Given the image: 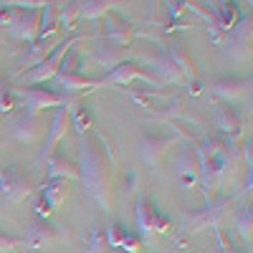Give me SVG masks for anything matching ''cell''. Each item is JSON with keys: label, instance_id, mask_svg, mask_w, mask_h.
<instances>
[{"label": "cell", "instance_id": "cell-30", "mask_svg": "<svg viewBox=\"0 0 253 253\" xmlns=\"http://www.w3.org/2000/svg\"><path fill=\"white\" fill-rule=\"evenodd\" d=\"M15 107V101H13V94L8 91V94H3L0 91V112H10Z\"/></svg>", "mask_w": 253, "mask_h": 253}, {"label": "cell", "instance_id": "cell-6", "mask_svg": "<svg viewBox=\"0 0 253 253\" xmlns=\"http://www.w3.org/2000/svg\"><path fill=\"white\" fill-rule=\"evenodd\" d=\"M137 228H139L142 236H157V233H165V230L170 228V220H167L152 203H147L142 198L137 203Z\"/></svg>", "mask_w": 253, "mask_h": 253}, {"label": "cell", "instance_id": "cell-5", "mask_svg": "<svg viewBox=\"0 0 253 253\" xmlns=\"http://www.w3.org/2000/svg\"><path fill=\"white\" fill-rule=\"evenodd\" d=\"M31 195L28 180L20 175L13 165L0 167V198H5L8 203H20Z\"/></svg>", "mask_w": 253, "mask_h": 253}, {"label": "cell", "instance_id": "cell-16", "mask_svg": "<svg viewBox=\"0 0 253 253\" xmlns=\"http://www.w3.org/2000/svg\"><path fill=\"white\" fill-rule=\"evenodd\" d=\"M46 175L48 180H76L79 177V167L74 162H69L66 157H58V155H51L48 157V165H46Z\"/></svg>", "mask_w": 253, "mask_h": 253}, {"label": "cell", "instance_id": "cell-21", "mask_svg": "<svg viewBox=\"0 0 253 253\" xmlns=\"http://www.w3.org/2000/svg\"><path fill=\"white\" fill-rule=\"evenodd\" d=\"M104 33H107V41L112 46H129V41H132V28L126 26V23H119V20H107V28H104Z\"/></svg>", "mask_w": 253, "mask_h": 253}, {"label": "cell", "instance_id": "cell-27", "mask_svg": "<svg viewBox=\"0 0 253 253\" xmlns=\"http://www.w3.org/2000/svg\"><path fill=\"white\" fill-rule=\"evenodd\" d=\"M76 18H79V3H69V5H66V10L61 13V28L74 31Z\"/></svg>", "mask_w": 253, "mask_h": 253}, {"label": "cell", "instance_id": "cell-13", "mask_svg": "<svg viewBox=\"0 0 253 253\" xmlns=\"http://www.w3.org/2000/svg\"><path fill=\"white\" fill-rule=\"evenodd\" d=\"M63 238H66V236H63L58 228H51V225H33L28 233H26L23 243L31 246L33 251H38V248H46V246H51V243H58V241H63Z\"/></svg>", "mask_w": 253, "mask_h": 253}, {"label": "cell", "instance_id": "cell-29", "mask_svg": "<svg viewBox=\"0 0 253 253\" xmlns=\"http://www.w3.org/2000/svg\"><path fill=\"white\" fill-rule=\"evenodd\" d=\"M23 241H18V238H10L5 233H0V253H8V251H15Z\"/></svg>", "mask_w": 253, "mask_h": 253}, {"label": "cell", "instance_id": "cell-10", "mask_svg": "<svg viewBox=\"0 0 253 253\" xmlns=\"http://www.w3.org/2000/svg\"><path fill=\"white\" fill-rule=\"evenodd\" d=\"M170 144H172V139H167V137H142L139 139V157H142V162H147L150 167H155V165H160L162 162V157L167 155V150H170Z\"/></svg>", "mask_w": 253, "mask_h": 253}, {"label": "cell", "instance_id": "cell-25", "mask_svg": "<svg viewBox=\"0 0 253 253\" xmlns=\"http://www.w3.org/2000/svg\"><path fill=\"white\" fill-rule=\"evenodd\" d=\"M170 61L177 66V71L182 74V79L187 76V79H195V69H193V61L190 58H185V53L180 51V48H172L170 51Z\"/></svg>", "mask_w": 253, "mask_h": 253}, {"label": "cell", "instance_id": "cell-19", "mask_svg": "<svg viewBox=\"0 0 253 253\" xmlns=\"http://www.w3.org/2000/svg\"><path fill=\"white\" fill-rule=\"evenodd\" d=\"M107 243H109V248H122V251H129V253L139 251V241L132 233H124L122 225L107 228Z\"/></svg>", "mask_w": 253, "mask_h": 253}, {"label": "cell", "instance_id": "cell-2", "mask_svg": "<svg viewBox=\"0 0 253 253\" xmlns=\"http://www.w3.org/2000/svg\"><path fill=\"white\" fill-rule=\"evenodd\" d=\"M13 99H20L26 104V112H46V109H61V107H71L76 99H69L66 94H56V91H46V89H13L10 91Z\"/></svg>", "mask_w": 253, "mask_h": 253}, {"label": "cell", "instance_id": "cell-28", "mask_svg": "<svg viewBox=\"0 0 253 253\" xmlns=\"http://www.w3.org/2000/svg\"><path fill=\"white\" fill-rule=\"evenodd\" d=\"M91 253H109V243H107V233H101L96 228L91 233Z\"/></svg>", "mask_w": 253, "mask_h": 253}, {"label": "cell", "instance_id": "cell-1", "mask_svg": "<svg viewBox=\"0 0 253 253\" xmlns=\"http://www.w3.org/2000/svg\"><path fill=\"white\" fill-rule=\"evenodd\" d=\"M79 177L84 182V193L91 200H96L101 210H109L112 198H109L107 160L94 147V142L86 137H81V144H79Z\"/></svg>", "mask_w": 253, "mask_h": 253}, {"label": "cell", "instance_id": "cell-9", "mask_svg": "<svg viewBox=\"0 0 253 253\" xmlns=\"http://www.w3.org/2000/svg\"><path fill=\"white\" fill-rule=\"evenodd\" d=\"M38 28H41V13L38 10H23L10 18V33L20 41H38Z\"/></svg>", "mask_w": 253, "mask_h": 253}, {"label": "cell", "instance_id": "cell-23", "mask_svg": "<svg viewBox=\"0 0 253 253\" xmlns=\"http://www.w3.org/2000/svg\"><path fill=\"white\" fill-rule=\"evenodd\" d=\"M69 126H76V132L81 137L91 129V114L86 112V107H81L79 101H74L69 107Z\"/></svg>", "mask_w": 253, "mask_h": 253}, {"label": "cell", "instance_id": "cell-14", "mask_svg": "<svg viewBox=\"0 0 253 253\" xmlns=\"http://www.w3.org/2000/svg\"><path fill=\"white\" fill-rule=\"evenodd\" d=\"M175 172L182 182V187H190V185H195L198 177H200V170H198V152L195 150H185L180 157H177V167H175Z\"/></svg>", "mask_w": 253, "mask_h": 253}, {"label": "cell", "instance_id": "cell-15", "mask_svg": "<svg viewBox=\"0 0 253 253\" xmlns=\"http://www.w3.org/2000/svg\"><path fill=\"white\" fill-rule=\"evenodd\" d=\"M53 81L58 84L61 91H84V89L99 86V81H91V79L81 76V74H74L71 69H61V71L53 76Z\"/></svg>", "mask_w": 253, "mask_h": 253}, {"label": "cell", "instance_id": "cell-22", "mask_svg": "<svg viewBox=\"0 0 253 253\" xmlns=\"http://www.w3.org/2000/svg\"><path fill=\"white\" fill-rule=\"evenodd\" d=\"M215 126L220 132H230V134H236L241 129V117L233 107H218L215 109Z\"/></svg>", "mask_w": 253, "mask_h": 253}, {"label": "cell", "instance_id": "cell-3", "mask_svg": "<svg viewBox=\"0 0 253 253\" xmlns=\"http://www.w3.org/2000/svg\"><path fill=\"white\" fill-rule=\"evenodd\" d=\"M79 36L76 38H71V41H66V43H61L56 51H51V56L48 58H43L38 63V66H33L31 71H26L23 76H20V81L23 84H43V81H48V79H53L58 71H61V63H63V56H66L76 43H79Z\"/></svg>", "mask_w": 253, "mask_h": 253}, {"label": "cell", "instance_id": "cell-26", "mask_svg": "<svg viewBox=\"0 0 253 253\" xmlns=\"http://www.w3.org/2000/svg\"><path fill=\"white\" fill-rule=\"evenodd\" d=\"M251 225H253V213H251V210H243L241 218L236 220V230H238V236H241L243 241H251V236H253Z\"/></svg>", "mask_w": 253, "mask_h": 253}, {"label": "cell", "instance_id": "cell-17", "mask_svg": "<svg viewBox=\"0 0 253 253\" xmlns=\"http://www.w3.org/2000/svg\"><path fill=\"white\" fill-rule=\"evenodd\" d=\"M126 61V51L119 48V46H99L91 56V63H96V66H104V69H117L122 66V63Z\"/></svg>", "mask_w": 253, "mask_h": 253}, {"label": "cell", "instance_id": "cell-24", "mask_svg": "<svg viewBox=\"0 0 253 253\" xmlns=\"http://www.w3.org/2000/svg\"><path fill=\"white\" fill-rule=\"evenodd\" d=\"M109 13V3L104 0H89V3H79V18L84 20H99Z\"/></svg>", "mask_w": 253, "mask_h": 253}, {"label": "cell", "instance_id": "cell-12", "mask_svg": "<svg viewBox=\"0 0 253 253\" xmlns=\"http://www.w3.org/2000/svg\"><path fill=\"white\" fill-rule=\"evenodd\" d=\"M223 215H225V203L220 205H210L200 213L185 218V225H190V230H203V228H218L223 223Z\"/></svg>", "mask_w": 253, "mask_h": 253}, {"label": "cell", "instance_id": "cell-7", "mask_svg": "<svg viewBox=\"0 0 253 253\" xmlns=\"http://www.w3.org/2000/svg\"><path fill=\"white\" fill-rule=\"evenodd\" d=\"M150 81L152 86H157V76H152V74H147V71H142L137 63H132V61H124L122 66H117V69H112L107 76H104L101 81H99V86H107V84H126L129 86L132 81Z\"/></svg>", "mask_w": 253, "mask_h": 253}, {"label": "cell", "instance_id": "cell-20", "mask_svg": "<svg viewBox=\"0 0 253 253\" xmlns=\"http://www.w3.org/2000/svg\"><path fill=\"white\" fill-rule=\"evenodd\" d=\"M150 63V69H155L160 76H157V81H182V74L177 71V66L170 61V56H157V58H150L147 61Z\"/></svg>", "mask_w": 253, "mask_h": 253}, {"label": "cell", "instance_id": "cell-4", "mask_svg": "<svg viewBox=\"0 0 253 253\" xmlns=\"http://www.w3.org/2000/svg\"><path fill=\"white\" fill-rule=\"evenodd\" d=\"M43 134H46V122H43V117L36 114V112L18 114L10 122V129H8V137L20 142V144H38Z\"/></svg>", "mask_w": 253, "mask_h": 253}, {"label": "cell", "instance_id": "cell-18", "mask_svg": "<svg viewBox=\"0 0 253 253\" xmlns=\"http://www.w3.org/2000/svg\"><path fill=\"white\" fill-rule=\"evenodd\" d=\"M41 198H43L46 208L58 210L63 203L69 200V182H66V180H48V185L43 187Z\"/></svg>", "mask_w": 253, "mask_h": 253}, {"label": "cell", "instance_id": "cell-8", "mask_svg": "<svg viewBox=\"0 0 253 253\" xmlns=\"http://www.w3.org/2000/svg\"><path fill=\"white\" fill-rule=\"evenodd\" d=\"M46 129H48V134H46V144H43V150H41V162H46V160L53 155L56 144L69 134V107L56 109V114H53V119H51V124L46 126Z\"/></svg>", "mask_w": 253, "mask_h": 253}, {"label": "cell", "instance_id": "cell-11", "mask_svg": "<svg viewBox=\"0 0 253 253\" xmlns=\"http://www.w3.org/2000/svg\"><path fill=\"white\" fill-rule=\"evenodd\" d=\"M213 91L223 101H241L251 94V81L246 79H220L213 84Z\"/></svg>", "mask_w": 253, "mask_h": 253}]
</instances>
